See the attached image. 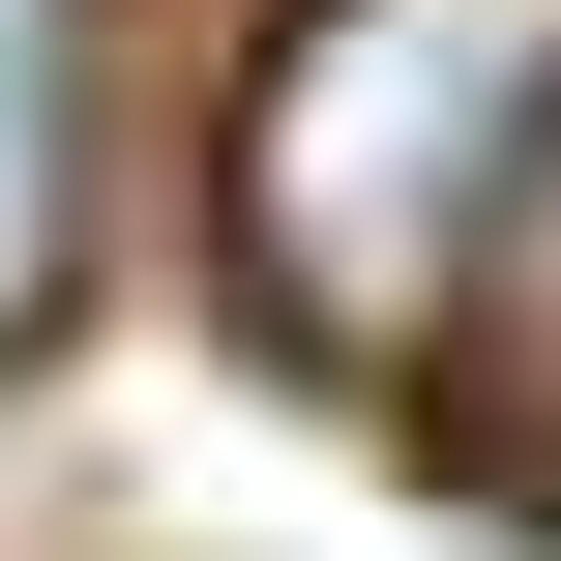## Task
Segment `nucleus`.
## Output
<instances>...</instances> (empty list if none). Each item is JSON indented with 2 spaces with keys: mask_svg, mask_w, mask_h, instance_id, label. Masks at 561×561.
I'll list each match as a JSON object with an SVG mask.
<instances>
[{
  "mask_svg": "<svg viewBox=\"0 0 561 561\" xmlns=\"http://www.w3.org/2000/svg\"><path fill=\"white\" fill-rule=\"evenodd\" d=\"M533 118H561V0H325V30H266V89H237V266H266V325L444 355Z\"/></svg>",
  "mask_w": 561,
  "mask_h": 561,
  "instance_id": "f257e3e1",
  "label": "nucleus"
},
{
  "mask_svg": "<svg viewBox=\"0 0 561 561\" xmlns=\"http://www.w3.org/2000/svg\"><path fill=\"white\" fill-rule=\"evenodd\" d=\"M89 237V0H0V325L59 296Z\"/></svg>",
  "mask_w": 561,
  "mask_h": 561,
  "instance_id": "f03ea898",
  "label": "nucleus"
},
{
  "mask_svg": "<svg viewBox=\"0 0 561 561\" xmlns=\"http://www.w3.org/2000/svg\"><path fill=\"white\" fill-rule=\"evenodd\" d=\"M533 148H561V118H533ZM444 355H473V444H533V473H561V178H503V237H473Z\"/></svg>",
  "mask_w": 561,
  "mask_h": 561,
  "instance_id": "7ed1b4c3",
  "label": "nucleus"
}]
</instances>
